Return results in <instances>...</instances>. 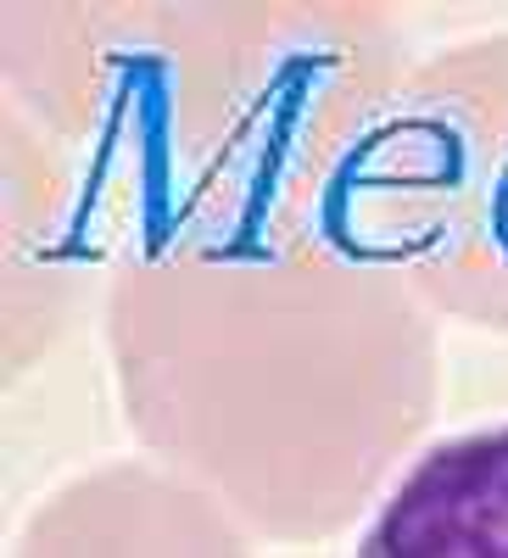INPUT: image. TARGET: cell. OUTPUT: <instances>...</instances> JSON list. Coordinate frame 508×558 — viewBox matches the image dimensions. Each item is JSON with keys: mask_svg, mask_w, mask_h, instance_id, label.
<instances>
[{"mask_svg": "<svg viewBox=\"0 0 508 558\" xmlns=\"http://www.w3.org/2000/svg\"><path fill=\"white\" fill-rule=\"evenodd\" d=\"M352 558H508V418L425 447Z\"/></svg>", "mask_w": 508, "mask_h": 558, "instance_id": "6da1fadb", "label": "cell"}]
</instances>
